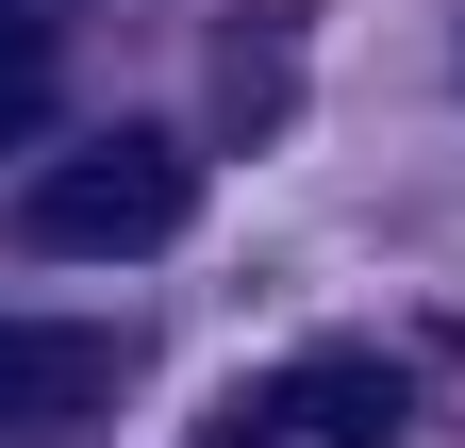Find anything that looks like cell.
Segmentation results:
<instances>
[{
  "label": "cell",
  "instance_id": "obj_1",
  "mask_svg": "<svg viewBox=\"0 0 465 448\" xmlns=\"http://www.w3.org/2000/svg\"><path fill=\"white\" fill-rule=\"evenodd\" d=\"M200 216V150L183 133H84L67 166H34V200H17V233L50 249V266H134V249H166Z\"/></svg>",
  "mask_w": 465,
  "mask_h": 448
},
{
  "label": "cell",
  "instance_id": "obj_2",
  "mask_svg": "<svg viewBox=\"0 0 465 448\" xmlns=\"http://www.w3.org/2000/svg\"><path fill=\"white\" fill-rule=\"evenodd\" d=\"M116 399V349L100 332H67V316H0V448H50L67 415H100Z\"/></svg>",
  "mask_w": 465,
  "mask_h": 448
},
{
  "label": "cell",
  "instance_id": "obj_3",
  "mask_svg": "<svg viewBox=\"0 0 465 448\" xmlns=\"http://www.w3.org/2000/svg\"><path fill=\"white\" fill-rule=\"evenodd\" d=\"M300 448H399L416 432V382H399L382 349H316V365H282V399H266Z\"/></svg>",
  "mask_w": 465,
  "mask_h": 448
},
{
  "label": "cell",
  "instance_id": "obj_4",
  "mask_svg": "<svg viewBox=\"0 0 465 448\" xmlns=\"http://www.w3.org/2000/svg\"><path fill=\"white\" fill-rule=\"evenodd\" d=\"M50 117V17H34V0H0V150H17Z\"/></svg>",
  "mask_w": 465,
  "mask_h": 448
}]
</instances>
